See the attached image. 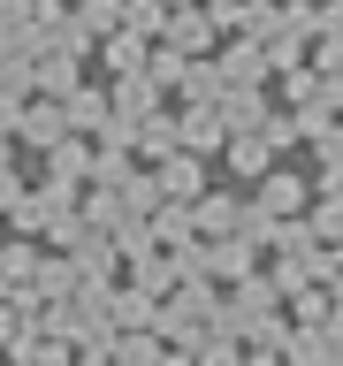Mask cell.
Returning <instances> with one entry per match:
<instances>
[{
    "label": "cell",
    "mask_w": 343,
    "mask_h": 366,
    "mask_svg": "<svg viewBox=\"0 0 343 366\" xmlns=\"http://www.w3.org/2000/svg\"><path fill=\"white\" fill-rule=\"evenodd\" d=\"M237 359H244V351H237V336H229V328L199 343V366H237Z\"/></svg>",
    "instance_id": "cell-1"
},
{
    "label": "cell",
    "mask_w": 343,
    "mask_h": 366,
    "mask_svg": "<svg viewBox=\"0 0 343 366\" xmlns=\"http://www.w3.org/2000/svg\"><path fill=\"white\" fill-rule=\"evenodd\" d=\"M160 366H199V359H183V351H160Z\"/></svg>",
    "instance_id": "cell-5"
},
{
    "label": "cell",
    "mask_w": 343,
    "mask_h": 366,
    "mask_svg": "<svg viewBox=\"0 0 343 366\" xmlns=\"http://www.w3.org/2000/svg\"><path fill=\"white\" fill-rule=\"evenodd\" d=\"M237 366H282V351H274V343H259V351H244Z\"/></svg>",
    "instance_id": "cell-4"
},
{
    "label": "cell",
    "mask_w": 343,
    "mask_h": 366,
    "mask_svg": "<svg viewBox=\"0 0 343 366\" xmlns=\"http://www.w3.org/2000/svg\"><path fill=\"white\" fill-rule=\"evenodd\" d=\"M206 267H214V274H244V267H252V252H244V244H222Z\"/></svg>",
    "instance_id": "cell-3"
},
{
    "label": "cell",
    "mask_w": 343,
    "mask_h": 366,
    "mask_svg": "<svg viewBox=\"0 0 343 366\" xmlns=\"http://www.w3.org/2000/svg\"><path fill=\"white\" fill-rule=\"evenodd\" d=\"M76 366H114V359H107V351H84V359H76Z\"/></svg>",
    "instance_id": "cell-6"
},
{
    "label": "cell",
    "mask_w": 343,
    "mask_h": 366,
    "mask_svg": "<svg viewBox=\"0 0 343 366\" xmlns=\"http://www.w3.org/2000/svg\"><path fill=\"white\" fill-rule=\"evenodd\" d=\"M282 351H290V366H328V336H290Z\"/></svg>",
    "instance_id": "cell-2"
}]
</instances>
